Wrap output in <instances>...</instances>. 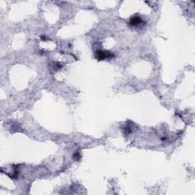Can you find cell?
<instances>
[{
    "instance_id": "cell-3",
    "label": "cell",
    "mask_w": 195,
    "mask_h": 195,
    "mask_svg": "<svg viewBox=\"0 0 195 195\" xmlns=\"http://www.w3.org/2000/svg\"><path fill=\"white\" fill-rule=\"evenodd\" d=\"M73 157H74V159H76V160L80 159H79V158H80V156H79V153L78 152H77L75 154V155H74V156H73Z\"/></svg>"
},
{
    "instance_id": "cell-2",
    "label": "cell",
    "mask_w": 195,
    "mask_h": 195,
    "mask_svg": "<svg viewBox=\"0 0 195 195\" xmlns=\"http://www.w3.org/2000/svg\"><path fill=\"white\" fill-rule=\"evenodd\" d=\"M143 19L139 16H133L130 20V24L131 26H139L141 24H143Z\"/></svg>"
},
{
    "instance_id": "cell-1",
    "label": "cell",
    "mask_w": 195,
    "mask_h": 195,
    "mask_svg": "<svg viewBox=\"0 0 195 195\" xmlns=\"http://www.w3.org/2000/svg\"><path fill=\"white\" fill-rule=\"evenodd\" d=\"M95 56L98 60H106V59L109 58H112L114 57V54L112 53L109 52V51H98L97 52L95 53Z\"/></svg>"
}]
</instances>
